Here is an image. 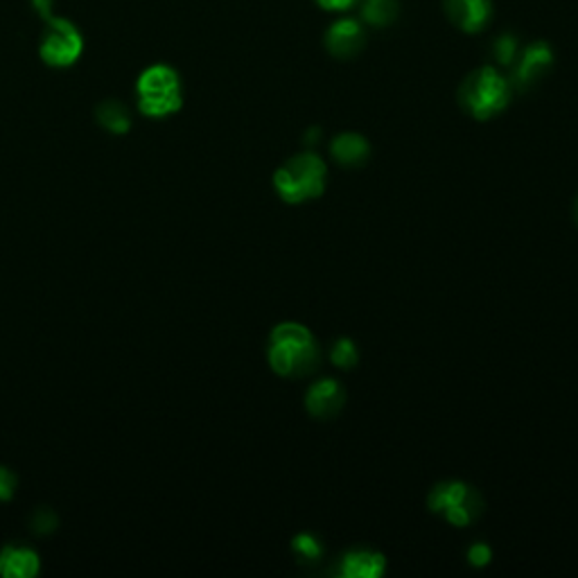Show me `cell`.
Returning a JSON list of instances; mask_svg holds the SVG:
<instances>
[{
  "label": "cell",
  "instance_id": "17",
  "mask_svg": "<svg viewBox=\"0 0 578 578\" xmlns=\"http://www.w3.org/2000/svg\"><path fill=\"white\" fill-rule=\"evenodd\" d=\"M396 12H398L396 0H367V5H364V16L373 25L391 23Z\"/></svg>",
  "mask_w": 578,
  "mask_h": 578
},
{
  "label": "cell",
  "instance_id": "6",
  "mask_svg": "<svg viewBox=\"0 0 578 578\" xmlns=\"http://www.w3.org/2000/svg\"><path fill=\"white\" fill-rule=\"evenodd\" d=\"M81 48H85V41H81L77 27L64 18H52L41 37L39 54L48 66L66 68L79 60Z\"/></svg>",
  "mask_w": 578,
  "mask_h": 578
},
{
  "label": "cell",
  "instance_id": "2",
  "mask_svg": "<svg viewBox=\"0 0 578 578\" xmlns=\"http://www.w3.org/2000/svg\"><path fill=\"white\" fill-rule=\"evenodd\" d=\"M327 185V165L314 152H300L287 158L273 172V190L292 206L319 200Z\"/></svg>",
  "mask_w": 578,
  "mask_h": 578
},
{
  "label": "cell",
  "instance_id": "16",
  "mask_svg": "<svg viewBox=\"0 0 578 578\" xmlns=\"http://www.w3.org/2000/svg\"><path fill=\"white\" fill-rule=\"evenodd\" d=\"M330 362H333L337 369H355L357 362H360V350H357V344L348 337H342L330 348Z\"/></svg>",
  "mask_w": 578,
  "mask_h": 578
},
{
  "label": "cell",
  "instance_id": "14",
  "mask_svg": "<svg viewBox=\"0 0 578 578\" xmlns=\"http://www.w3.org/2000/svg\"><path fill=\"white\" fill-rule=\"evenodd\" d=\"M98 123L112 133H127L131 127L127 108L116 100H106L98 106Z\"/></svg>",
  "mask_w": 578,
  "mask_h": 578
},
{
  "label": "cell",
  "instance_id": "12",
  "mask_svg": "<svg viewBox=\"0 0 578 578\" xmlns=\"http://www.w3.org/2000/svg\"><path fill=\"white\" fill-rule=\"evenodd\" d=\"M450 21L463 33H479L490 21V0H444Z\"/></svg>",
  "mask_w": 578,
  "mask_h": 578
},
{
  "label": "cell",
  "instance_id": "5",
  "mask_svg": "<svg viewBox=\"0 0 578 578\" xmlns=\"http://www.w3.org/2000/svg\"><path fill=\"white\" fill-rule=\"evenodd\" d=\"M139 106L141 112L150 118H165L177 114L183 95H181V81L179 75L170 66H152L139 79Z\"/></svg>",
  "mask_w": 578,
  "mask_h": 578
},
{
  "label": "cell",
  "instance_id": "20",
  "mask_svg": "<svg viewBox=\"0 0 578 578\" xmlns=\"http://www.w3.org/2000/svg\"><path fill=\"white\" fill-rule=\"evenodd\" d=\"M54 527H57V517H54L50 511H39V513H37L35 525H33V529H35L37 534H48V531H52Z\"/></svg>",
  "mask_w": 578,
  "mask_h": 578
},
{
  "label": "cell",
  "instance_id": "23",
  "mask_svg": "<svg viewBox=\"0 0 578 578\" xmlns=\"http://www.w3.org/2000/svg\"><path fill=\"white\" fill-rule=\"evenodd\" d=\"M571 213H574V222H576V227H578V195H576V200H574V208H571Z\"/></svg>",
  "mask_w": 578,
  "mask_h": 578
},
{
  "label": "cell",
  "instance_id": "19",
  "mask_svg": "<svg viewBox=\"0 0 578 578\" xmlns=\"http://www.w3.org/2000/svg\"><path fill=\"white\" fill-rule=\"evenodd\" d=\"M16 488V475L8 467H0V500H12Z\"/></svg>",
  "mask_w": 578,
  "mask_h": 578
},
{
  "label": "cell",
  "instance_id": "15",
  "mask_svg": "<svg viewBox=\"0 0 578 578\" xmlns=\"http://www.w3.org/2000/svg\"><path fill=\"white\" fill-rule=\"evenodd\" d=\"M292 552L300 565H314L323 561V542L314 534H298L292 540Z\"/></svg>",
  "mask_w": 578,
  "mask_h": 578
},
{
  "label": "cell",
  "instance_id": "4",
  "mask_svg": "<svg viewBox=\"0 0 578 578\" xmlns=\"http://www.w3.org/2000/svg\"><path fill=\"white\" fill-rule=\"evenodd\" d=\"M427 509L444 517L448 525L465 529L484 515V498L471 484L448 479L427 492Z\"/></svg>",
  "mask_w": 578,
  "mask_h": 578
},
{
  "label": "cell",
  "instance_id": "9",
  "mask_svg": "<svg viewBox=\"0 0 578 578\" xmlns=\"http://www.w3.org/2000/svg\"><path fill=\"white\" fill-rule=\"evenodd\" d=\"M552 64H554V54L547 43L529 46L525 52H522V57L513 68V85L517 89H529L549 68H552Z\"/></svg>",
  "mask_w": 578,
  "mask_h": 578
},
{
  "label": "cell",
  "instance_id": "10",
  "mask_svg": "<svg viewBox=\"0 0 578 578\" xmlns=\"http://www.w3.org/2000/svg\"><path fill=\"white\" fill-rule=\"evenodd\" d=\"M325 46L330 52L335 54V57H342V60L355 57V54L364 48L362 25L352 18L337 21L335 25H330V30L325 35Z\"/></svg>",
  "mask_w": 578,
  "mask_h": 578
},
{
  "label": "cell",
  "instance_id": "1",
  "mask_svg": "<svg viewBox=\"0 0 578 578\" xmlns=\"http://www.w3.org/2000/svg\"><path fill=\"white\" fill-rule=\"evenodd\" d=\"M267 360L277 375L298 380L317 371L321 350L308 325L283 321L271 330L267 344Z\"/></svg>",
  "mask_w": 578,
  "mask_h": 578
},
{
  "label": "cell",
  "instance_id": "3",
  "mask_svg": "<svg viewBox=\"0 0 578 578\" xmlns=\"http://www.w3.org/2000/svg\"><path fill=\"white\" fill-rule=\"evenodd\" d=\"M511 102V81L494 70L484 66L467 75L459 87V104L467 116L475 120H490L500 116Z\"/></svg>",
  "mask_w": 578,
  "mask_h": 578
},
{
  "label": "cell",
  "instance_id": "7",
  "mask_svg": "<svg viewBox=\"0 0 578 578\" xmlns=\"http://www.w3.org/2000/svg\"><path fill=\"white\" fill-rule=\"evenodd\" d=\"M346 404V389L333 377H321L310 384L306 394L308 414L317 421H330L342 414Z\"/></svg>",
  "mask_w": 578,
  "mask_h": 578
},
{
  "label": "cell",
  "instance_id": "21",
  "mask_svg": "<svg viewBox=\"0 0 578 578\" xmlns=\"http://www.w3.org/2000/svg\"><path fill=\"white\" fill-rule=\"evenodd\" d=\"M494 54H498V60H500L502 64H511L513 57H515V41L509 39V37L500 39L498 48H494Z\"/></svg>",
  "mask_w": 578,
  "mask_h": 578
},
{
  "label": "cell",
  "instance_id": "11",
  "mask_svg": "<svg viewBox=\"0 0 578 578\" xmlns=\"http://www.w3.org/2000/svg\"><path fill=\"white\" fill-rule=\"evenodd\" d=\"M330 156H333L342 168H364L371 158V143L362 133L344 131L335 136V141L330 143Z\"/></svg>",
  "mask_w": 578,
  "mask_h": 578
},
{
  "label": "cell",
  "instance_id": "22",
  "mask_svg": "<svg viewBox=\"0 0 578 578\" xmlns=\"http://www.w3.org/2000/svg\"><path fill=\"white\" fill-rule=\"evenodd\" d=\"M317 3L323 8V10H333V12H344L348 10L355 0H317Z\"/></svg>",
  "mask_w": 578,
  "mask_h": 578
},
{
  "label": "cell",
  "instance_id": "18",
  "mask_svg": "<svg viewBox=\"0 0 578 578\" xmlns=\"http://www.w3.org/2000/svg\"><path fill=\"white\" fill-rule=\"evenodd\" d=\"M492 561V549L486 542H475L467 549V563L473 567H486Z\"/></svg>",
  "mask_w": 578,
  "mask_h": 578
},
{
  "label": "cell",
  "instance_id": "13",
  "mask_svg": "<svg viewBox=\"0 0 578 578\" xmlns=\"http://www.w3.org/2000/svg\"><path fill=\"white\" fill-rule=\"evenodd\" d=\"M39 574V556L33 549L5 547L0 552V576L5 578H33Z\"/></svg>",
  "mask_w": 578,
  "mask_h": 578
},
{
  "label": "cell",
  "instance_id": "8",
  "mask_svg": "<svg viewBox=\"0 0 578 578\" xmlns=\"http://www.w3.org/2000/svg\"><path fill=\"white\" fill-rule=\"evenodd\" d=\"M384 571L387 558L373 549H348L330 567V574L342 578H380Z\"/></svg>",
  "mask_w": 578,
  "mask_h": 578
}]
</instances>
